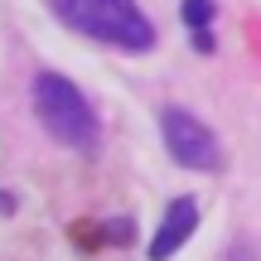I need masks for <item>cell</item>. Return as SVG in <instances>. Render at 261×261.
I'll use <instances>...</instances> for the list:
<instances>
[{
    "instance_id": "6da1fadb",
    "label": "cell",
    "mask_w": 261,
    "mask_h": 261,
    "mask_svg": "<svg viewBox=\"0 0 261 261\" xmlns=\"http://www.w3.org/2000/svg\"><path fill=\"white\" fill-rule=\"evenodd\" d=\"M54 10L77 34L116 44V48H130V54H145L155 44V29H150L145 10L136 0H54Z\"/></svg>"
},
{
    "instance_id": "3957f363",
    "label": "cell",
    "mask_w": 261,
    "mask_h": 261,
    "mask_svg": "<svg viewBox=\"0 0 261 261\" xmlns=\"http://www.w3.org/2000/svg\"><path fill=\"white\" fill-rule=\"evenodd\" d=\"M160 130H165L169 155H174L184 169H218V165H223L218 136L198 121V116H189V112H179V107H169V112L160 116Z\"/></svg>"
},
{
    "instance_id": "8992f818",
    "label": "cell",
    "mask_w": 261,
    "mask_h": 261,
    "mask_svg": "<svg viewBox=\"0 0 261 261\" xmlns=\"http://www.w3.org/2000/svg\"><path fill=\"white\" fill-rule=\"evenodd\" d=\"M227 261H261V256H256V252H247V247H237V252L227 256Z\"/></svg>"
},
{
    "instance_id": "5b68a950",
    "label": "cell",
    "mask_w": 261,
    "mask_h": 261,
    "mask_svg": "<svg viewBox=\"0 0 261 261\" xmlns=\"http://www.w3.org/2000/svg\"><path fill=\"white\" fill-rule=\"evenodd\" d=\"M184 19H189V29H194V44L203 48H213V39H208V24H213V5L208 0H184Z\"/></svg>"
},
{
    "instance_id": "277c9868",
    "label": "cell",
    "mask_w": 261,
    "mask_h": 261,
    "mask_svg": "<svg viewBox=\"0 0 261 261\" xmlns=\"http://www.w3.org/2000/svg\"><path fill=\"white\" fill-rule=\"evenodd\" d=\"M194 227H198V203L194 198H174L169 213H165V223H160V232H155V242H150V261H169L189 242Z\"/></svg>"
},
{
    "instance_id": "7a4b0ae2",
    "label": "cell",
    "mask_w": 261,
    "mask_h": 261,
    "mask_svg": "<svg viewBox=\"0 0 261 261\" xmlns=\"http://www.w3.org/2000/svg\"><path fill=\"white\" fill-rule=\"evenodd\" d=\"M34 112H39V126L58 145H68V150H92L97 145V112L87 107V97L68 77H58V73L34 77Z\"/></svg>"
}]
</instances>
